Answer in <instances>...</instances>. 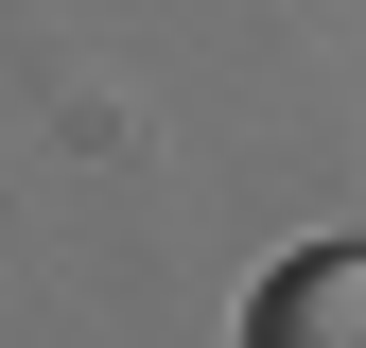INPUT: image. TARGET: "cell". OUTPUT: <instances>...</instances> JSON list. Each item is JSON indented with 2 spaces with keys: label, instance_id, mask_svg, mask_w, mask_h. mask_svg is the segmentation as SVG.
Instances as JSON below:
<instances>
[{
  "label": "cell",
  "instance_id": "cell-1",
  "mask_svg": "<svg viewBox=\"0 0 366 348\" xmlns=\"http://www.w3.org/2000/svg\"><path fill=\"white\" fill-rule=\"evenodd\" d=\"M244 348H366V244H314L244 296Z\"/></svg>",
  "mask_w": 366,
  "mask_h": 348
}]
</instances>
